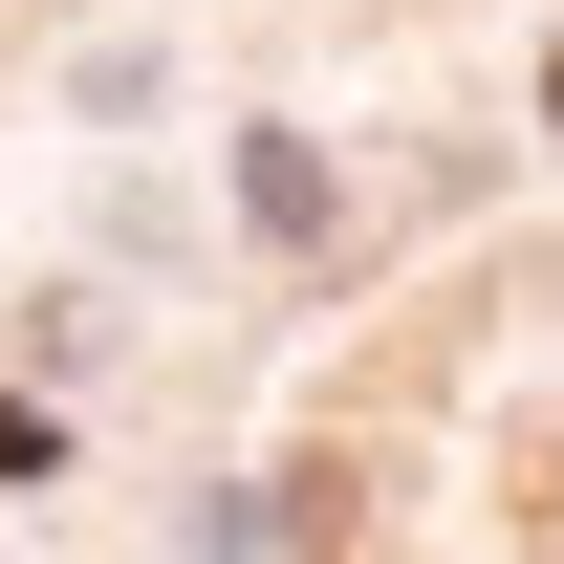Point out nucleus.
I'll return each mask as SVG.
<instances>
[{
    "instance_id": "1",
    "label": "nucleus",
    "mask_w": 564,
    "mask_h": 564,
    "mask_svg": "<svg viewBox=\"0 0 564 564\" xmlns=\"http://www.w3.org/2000/svg\"><path fill=\"white\" fill-rule=\"evenodd\" d=\"M543 131H564V66H543Z\"/></svg>"
}]
</instances>
